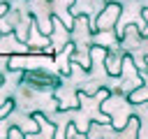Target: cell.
Returning <instances> with one entry per match:
<instances>
[{
    "mask_svg": "<svg viewBox=\"0 0 148 139\" xmlns=\"http://www.w3.org/2000/svg\"><path fill=\"white\" fill-rule=\"evenodd\" d=\"M2 86H5V76L0 74V88H2Z\"/></svg>",
    "mask_w": 148,
    "mask_h": 139,
    "instance_id": "cell-7",
    "label": "cell"
},
{
    "mask_svg": "<svg viewBox=\"0 0 148 139\" xmlns=\"http://www.w3.org/2000/svg\"><path fill=\"white\" fill-rule=\"evenodd\" d=\"M21 83L37 93H53L62 86V76L56 72H49L44 67H28L21 72Z\"/></svg>",
    "mask_w": 148,
    "mask_h": 139,
    "instance_id": "cell-1",
    "label": "cell"
},
{
    "mask_svg": "<svg viewBox=\"0 0 148 139\" xmlns=\"http://www.w3.org/2000/svg\"><path fill=\"white\" fill-rule=\"evenodd\" d=\"M7 134H9V137H16V134H18V137H21V134H23V130H18V127H16V125H12V127H9V130H7Z\"/></svg>",
    "mask_w": 148,
    "mask_h": 139,
    "instance_id": "cell-6",
    "label": "cell"
},
{
    "mask_svg": "<svg viewBox=\"0 0 148 139\" xmlns=\"http://www.w3.org/2000/svg\"><path fill=\"white\" fill-rule=\"evenodd\" d=\"M102 53H104V70H106V74L109 76H120V56L113 51V46L104 49Z\"/></svg>",
    "mask_w": 148,
    "mask_h": 139,
    "instance_id": "cell-3",
    "label": "cell"
},
{
    "mask_svg": "<svg viewBox=\"0 0 148 139\" xmlns=\"http://www.w3.org/2000/svg\"><path fill=\"white\" fill-rule=\"evenodd\" d=\"M67 137H72V134H76V125H74V120H69L67 123V132H65Z\"/></svg>",
    "mask_w": 148,
    "mask_h": 139,
    "instance_id": "cell-5",
    "label": "cell"
},
{
    "mask_svg": "<svg viewBox=\"0 0 148 139\" xmlns=\"http://www.w3.org/2000/svg\"><path fill=\"white\" fill-rule=\"evenodd\" d=\"M146 97H148V86H146V81H139V83H136V88H134V90H130V93L125 95L127 104H143V102H146Z\"/></svg>",
    "mask_w": 148,
    "mask_h": 139,
    "instance_id": "cell-4",
    "label": "cell"
},
{
    "mask_svg": "<svg viewBox=\"0 0 148 139\" xmlns=\"http://www.w3.org/2000/svg\"><path fill=\"white\" fill-rule=\"evenodd\" d=\"M120 14H123V5H120V2H111V0H106L104 9H102L99 16L95 19V25L90 28V32L95 35V32L113 30V25H116V21L120 19Z\"/></svg>",
    "mask_w": 148,
    "mask_h": 139,
    "instance_id": "cell-2",
    "label": "cell"
}]
</instances>
